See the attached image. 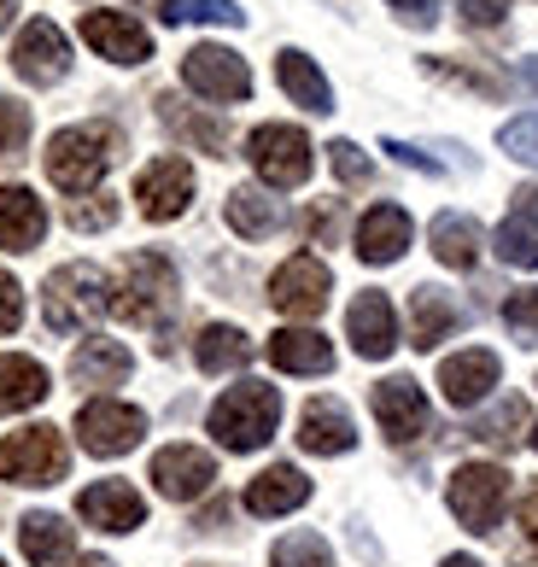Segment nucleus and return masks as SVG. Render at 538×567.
Here are the masks:
<instances>
[{
  "mask_svg": "<svg viewBox=\"0 0 538 567\" xmlns=\"http://www.w3.org/2000/svg\"><path fill=\"white\" fill-rule=\"evenodd\" d=\"M106 310L117 322H135V328H153L158 317L176 310V264L164 251H135L123 258L117 281L106 292Z\"/></svg>",
  "mask_w": 538,
  "mask_h": 567,
  "instance_id": "nucleus-1",
  "label": "nucleus"
},
{
  "mask_svg": "<svg viewBox=\"0 0 538 567\" xmlns=\"http://www.w3.org/2000/svg\"><path fill=\"white\" fill-rule=\"evenodd\" d=\"M205 427L217 433L223 451H240V456L258 451V445H269V439H276V427H281V392L263 386V381H240V386H229V392L211 404Z\"/></svg>",
  "mask_w": 538,
  "mask_h": 567,
  "instance_id": "nucleus-2",
  "label": "nucleus"
},
{
  "mask_svg": "<svg viewBox=\"0 0 538 567\" xmlns=\"http://www.w3.org/2000/svg\"><path fill=\"white\" fill-rule=\"evenodd\" d=\"M123 153V135L112 123H71V130H59L48 141V176L65 187V194H89L100 187V176L117 164Z\"/></svg>",
  "mask_w": 538,
  "mask_h": 567,
  "instance_id": "nucleus-3",
  "label": "nucleus"
},
{
  "mask_svg": "<svg viewBox=\"0 0 538 567\" xmlns=\"http://www.w3.org/2000/svg\"><path fill=\"white\" fill-rule=\"evenodd\" d=\"M106 276L94 264H65L53 269L48 287H41V317H48L53 333H82L106 317Z\"/></svg>",
  "mask_w": 538,
  "mask_h": 567,
  "instance_id": "nucleus-4",
  "label": "nucleus"
},
{
  "mask_svg": "<svg viewBox=\"0 0 538 567\" xmlns=\"http://www.w3.org/2000/svg\"><path fill=\"white\" fill-rule=\"evenodd\" d=\"M71 474V451H65V433L35 422V427H18L7 433V445H0V480H12V486H59V480Z\"/></svg>",
  "mask_w": 538,
  "mask_h": 567,
  "instance_id": "nucleus-5",
  "label": "nucleus"
},
{
  "mask_svg": "<svg viewBox=\"0 0 538 567\" xmlns=\"http://www.w3.org/2000/svg\"><path fill=\"white\" fill-rule=\"evenodd\" d=\"M445 503L468 533H498V520L509 509V474L498 462H463L445 486Z\"/></svg>",
  "mask_w": 538,
  "mask_h": 567,
  "instance_id": "nucleus-6",
  "label": "nucleus"
},
{
  "mask_svg": "<svg viewBox=\"0 0 538 567\" xmlns=\"http://www.w3.org/2000/svg\"><path fill=\"white\" fill-rule=\"evenodd\" d=\"M246 158H252V171L269 187H299L310 176V141L293 123H258V130L246 135Z\"/></svg>",
  "mask_w": 538,
  "mask_h": 567,
  "instance_id": "nucleus-7",
  "label": "nucleus"
},
{
  "mask_svg": "<svg viewBox=\"0 0 538 567\" xmlns=\"http://www.w3.org/2000/svg\"><path fill=\"white\" fill-rule=\"evenodd\" d=\"M182 82H188L194 94L217 100V106H235V100L252 94V71H246V59L235 48H217V41H199V48L182 53Z\"/></svg>",
  "mask_w": 538,
  "mask_h": 567,
  "instance_id": "nucleus-8",
  "label": "nucleus"
},
{
  "mask_svg": "<svg viewBox=\"0 0 538 567\" xmlns=\"http://www.w3.org/2000/svg\"><path fill=\"white\" fill-rule=\"evenodd\" d=\"M147 433V415L135 404H117V398H89L76 410V439L89 456H130Z\"/></svg>",
  "mask_w": 538,
  "mask_h": 567,
  "instance_id": "nucleus-9",
  "label": "nucleus"
},
{
  "mask_svg": "<svg viewBox=\"0 0 538 567\" xmlns=\"http://www.w3.org/2000/svg\"><path fill=\"white\" fill-rule=\"evenodd\" d=\"M328 292H334V276H328L322 258H310V251H299V258H287L276 276H269V305L281 310V317H322L328 310Z\"/></svg>",
  "mask_w": 538,
  "mask_h": 567,
  "instance_id": "nucleus-10",
  "label": "nucleus"
},
{
  "mask_svg": "<svg viewBox=\"0 0 538 567\" xmlns=\"http://www.w3.org/2000/svg\"><path fill=\"white\" fill-rule=\"evenodd\" d=\"M135 205H141V217H147V223H176L194 205V171H188V158H176V153L153 158L147 171L135 176Z\"/></svg>",
  "mask_w": 538,
  "mask_h": 567,
  "instance_id": "nucleus-11",
  "label": "nucleus"
},
{
  "mask_svg": "<svg viewBox=\"0 0 538 567\" xmlns=\"http://www.w3.org/2000/svg\"><path fill=\"white\" fill-rule=\"evenodd\" d=\"M12 71L30 82V89H53V82H65L71 71V41L59 24H48V18H30L24 35L12 41Z\"/></svg>",
  "mask_w": 538,
  "mask_h": 567,
  "instance_id": "nucleus-12",
  "label": "nucleus"
},
{
  "mask_svg": "<svg viewBox=\"0 0 538 567\" xmlns=\"http://www.w3.org/2000/svg\"><path fill=\"white\" fill-rule=\"evenodd\" d=\"M76 515L89 520V527H100V533L147 527V503H141V492L130 486V480H94V486H82L76 492Z\"/></svg>",
  "mask_w": 538,
  "mask_h": 567,
  "instance_id": "nucleus-13",
  "label": "nucleus"
},
{
  "mask_svg": "<svg viewBox=\"0 0 538 567\" xmlns=\"http://www.w3.org/2000/svg\"><path fill=\"white\" fill-rule=\"evenodd\" d=\"M147 480H153V486L170 497V503H188V497H205V492H211L217 462H211V451H199V445H164V451L153 456Z\"/></svg>",
  "mask_w": 538,
  "mask_h": 567,
  "instance_id": "nucleus-14",
  "label": "nucleus"
},
{
  "mask_svg": "<svg viewBox=\"0 0 538 567\" xmlns=\"http://www.w3.org/2000/svg\"><path fill=\"white\" fill-rule=\"evenodd\" d=\"M82 41L112 65H147L153 59V35L130 12H82Z\"/></svg>",
  "mask_w": 538,
  "mask_h": 567,
  "instance_id": "nucleus-15",
  "label": "nucleus"
},
{
  "mask_svg": "<svg viewBox=\"0 0 538 567\" xmlns=\"http://www.w3.org/2000/svg\"><path fill=\"white\" fill-rule=\"evenodd\" d=\"M369 404H375V422H381V433L392 439V445H410V439L427 433V398L410 374L381 381L375 392H369Z\"/></svg>",
  "mask_w": 538,
  "mask_h": 567,
  "instance_id": "nucleus-16",
  "label": "nucleus"
},
{
  "mask_svg": "<svg viewBox=\"0 0 538 567\" xmlns=\"http://www.w3.org/2000/svg\"><path fill=\"white\" fill-rule=\"evenodd\" d=\"M345 340L358 346V357H369V363H381V357H392V346H399V317H392V299L386 292H358L345 310Z\"/></svg>",
  "mask_w": 538,
  "mask_h": 567,
  "instance_id": "nucleus-17",
  "label": "nucleus"
},
{
  "mask_svg": "<svg viewBox=\"0 0 538 567\" xmlns=\"http://www.w3.org/2000/svg\"><path fill=\"white\" fill-rule=\"evenodd\" d=\"M498 374H504L498 351L474 346V351H457V357H445V363H439V392H445V404L468 410V404H480V398L498 386Z\"/></svg>",
  "mask_w": 538,
  "mask_h": 567,
  "instance_id": "nucleus-18",
  "label": "nucleus"
},
{
  "mask_svg": "<svg viewBox=\"0 0 538 567\" xmlns=\"http://www.w3.org/2000/svg\"><path fill=\"white\" fill-rule=\"evenodd\" d=\"M299 445L310 456H345L358 445V427H351V410L340 398H310L299 410Z\"/></svg>",
  "mask_w": 538,
  "mask_h": 567,
  "instance_id": "nucleus-19",
  "label": "nucleus"
},
{
  "mask_svg": "<svg viewBox=\"0 0 538 567\" xmlns=\"http://www.w3.org/2000/svg\"><path fill=\"white\" fill-rule=\"evenodd\" d=\"M410 251V212L404 205H375L358 223V258L363 264H399Z\"/></svg>",
  "mask_w": 538,
  "mask_h": 567,
  "instance_id": "nucleus-20",
  "label": "nucleus"
},
{
  "mask_svg": "<svg viewBox=\"0 0 538 567\" xmlns=\"http://www.w3.org/2000/svg\"><path fill=\"white\" fill-rule=\"evenodd\" d=\"M310 503V480L293 468V462H276V468H263L252 486H246V509L252 515H293V509H304Z\"/></svg>",
  "mask_w": 538,
  "mask_h": 567,
  "instance_id": "nucleus-21",
  "label": "nucleus"
},
{
  "mask_svg": "<svg viewBox=\"0 0 538 567\" xmlns=\"http://www.w3.org/2000/svg\"><path fill=\"white\" fill-rule=\"evenodd\" d=\"M48 235V212L30 187H0V251H35Z\"/></svg>",
  "mask_w": 538,
  "mask_h": 567,
  "instance_id": "nucleus-22",
  "label": "nucleus"
},
{
  "mask_svg": "<svg viewBox=\"0 0 538 567\" xmlns=\"http://www.w3.org/2000/svg\"><path fill=\"white\" fill-rule=\"evenodd\" d=\"M457 322H463V310L445 287H416V299H410V346L433 351L439 340L457 333Z\"/></svg>",
  "mask_w": 538,
  "mask_h": 567,
  "instance_id": "nucleus-23",
  "label": "nucleus"
},
{
  "mask_svg": "<svg viewBox=\"0 0 538 567\" xmlns=\"http://www.w3.org/2000/svg\"><path fill=\"white\" fill-rule=\"evenodd\" d=\"M276 82H281V94L293 100V106H304V112H334V89H328V76L317 71V59H310V53L281 48Z\"/></svg>",
  "mask_w": 538,
  "mask_h": 567,
  "instance_id": "nucleus-24",
  "label": "nucleus"
},
{
  "mask_svg": "<svg viewBox=\"0 0 538 567\" xmlns=\"http://www.w3.org/2000/svg\"><path fill=\"white\" fill-rule=\"evenodd\" d=\"M269 363L281 374H328L334 369V346H328L317 328H281L276 340H269Z\"/></svg>",
  "mask_w": 538,
  "mask_h": 567,
  "instance_id": "nucleus-25",
  "label": "nucleus"
},
{
  "mask_svg": "<svg viewBox=\"0 0 538 567\" xmlns=\"http://www.w3.org/2000/svg\"><path fill=\"white\" fill-rule=\"evenodd\" d=\"M18 544H24V556L35 567H53V561H71L76 550V533L65 527V515H48V509H30L18 520Z\"/></svg>",
  "mask_w": 538,
  "mask_h": 567,
  "instance_id": "nucleus-26",
  "label": "nucleus"
},
{
  "mask_svg": "<svg viewBox=\"0 0 538 567\" xmlns=\"http://www.w3.org/2000/svg\"><path fill=\"white\" fill-rule=\"evenodd\" d=\"M130 351H123L117 340H100V333H94V340H82L76 346V357H71V381L76 386H123V381H130Z\"/></svg>",
  "mask_w": 538,
  "mask_h": 567,
  "instance_id": "nucleus-27",
  "label": "nucleus"
},
{
  "mask_svg": "<svg viewBox=\"0 0 538 567\" xmlns=\"http://www.w3.org/2000/svg\"><path fill=\"white\" fill-rule=\"evenodd\" d=\"M41 398H48V369L35 357H18V351L0 357V415L35 410Z\"/></svg>",
  "mask_w": 538,
  "mask_h": 567,
  "instance_id": "nucleus-28",
  "label": "nucleus"
},
{
  "mask_svg": "<svg viewBox=\"0 0 538 567\" xmlns=\"http://www.w3.org/2000/svg\"><path fill=\"white\" fill-rule=\"evenodd\" d=\"M427 240H433V258L445 269H474V258H480V223L463 212H439L427 228Z\"/></svg>",
  "mask_w": 538,
  "mask_h": 567,
  "instance_id": "nucleus-29",
  "label": "nucleus"
},
{
  "mask_svg": "<svg viewBox=\"0 0 538 567\" xmlns=\"http://www.w3.org/2000/svg\"><path fill=\"white\" fill-rule=\"evenodd\" d=\"M194 363L205 374L246 369V363H252V340H246L235 322H211V328H199V340H194Z\"/></svg>",
  "mask_w": 538,
  "mask_h": 567,
  "instance_id": "nucleus-30",
  "label": "nucleus"
},
{
  "mask_svg": "<svg viewBox=\"0 0 538 567\" xmlns=\"http://www.w3.org/2000/svg\"><path fill=\"white\" fill-rule=\"evenodd\" d=\"M223 217H229V228L240 240H269L281 228V205L269 194H258V187H235L229 205H223Z\"/></svg>",
  "mask_w": 538,
  "mask_h": 567,
  "instance_id": "nucleus-31",
  "label": "nucleus"
},
{
  "mask_svg": "<svg viewBox=\"0 0 538 567\" xmlns=\"http://www.w3.org/2000/svg\"><path fill=\"white\" fill-rule=\"evenodd\" d=\"M158 117H164V130H170L176 141H194L199 153H211V158L229 153V130H223L217 117H199V112L182 106V100H170V94L158 100Z\"/></svg>",
  "mask_w": 538,
  "mask_h": 567,
  "instance_id": "nucleus-32",
  "label": "nucleus"
},
{
  "mask_svg": "<svg viewBox=\"0 0 538 567\" xmlns=\"http://www.w3.org/2000/svg\"><path fill=\"white\" fill-rule=\"evenodd\" d=\"M492 246H498V258L509 269H538V223L527 212H515L498 223V235H492Z\"/></svg>",
  "mask_w": 538,
  "mask_h": 567,
  "instance_id": "nucleus-33",
  "label": "nucleus"
},
{
  "mask_svg": "<svg viewBox=\"0 0 538 567\" xmlns=\"http://www.w3.org/2000/svg\"><path fill=\"white\" fill-rule=\"evenodd\" d=\"M468 433L480 439V445H515L521 433H532V427H527V398H504V404L492 410V415H480Z\"/></svg>",
  "mask_w": 538,
  "mask_h": 567,
  "instance_id": "nucleus-34",
  "label": "nucleus"
},
{
  "mask_svg": "<svg viewBox=\"0 0 538 567\" xmlns=\"http://www.w3.org/2000/svg\"><path fill=\"white\" fill-rule=\"evenodd\" d=\"M269 567H334V550H328L322 533L299 527V533H287L276 550H269Z\"/></svg>",
  "mask_w": 538,
  "mask_h": 567,
  "instance_id": "nucleus-35",
  "label": "nucleus"
},
{
  "mask_svg": "<svg viewBox=\"0 0 538 567\" xmlns=\"http://www.w3.org/2000/svg\"><path fill=\"white\" fill-rule=\"evenodd\" d=\"M422 71H427V76H439V82H457V89H468V94L504 100V76H498V71H480V65H457V59H422Z\"/></svg>",
  "mask_w": 538,
  "mask_h": 567,
  "instance_id": "nucleus-36",
  "label": "nucleus"
},
{
  "mask_svg": "<svg viewBox=\"0 0 538 567\" xmlns=\"http://www.w3.org/2000/svg\"><path fill=\"white\" fill-rule=\"evenodd\" d=\"M504 322L521 346H538V287H521L504 299Z\"/></svg>",
  "mask_w": 538,
  "mask_h": 567,
  "instance_id": "nucleus-37",
  "label": "nucleus"
},
{
  "mask_svg": "<svg viewBox=\"0 0 538 567\" xmlns=\"http://www.w3.org/2000/svg\"><path fill=\"white\" fill-rule=\"evenodd\" d=\"M498 146H504L515 164H532V171H538V112L504 123V130H498Z\"/></svg>",
  "mask_w": 538,
  "mask_h": 567,
  "instance_id": "nucleus-38",
  "label": "nucleus"
},
{
  "mask_svg": "<svg viewBox=\"0 0 538 567\" xmlns=\"http://www.w3.org/2000/svg\"><path fill=\"white\" fill-rule=\"evenodd\" d=\"M30 141V106H18V100L0 94V158H18Z\"/></svg>",
  "mask_w": 538,
  "mask_h": 567,
  "instance_id": "nucleus-39",
  "label": "nucleus"
},
{
  "mask_svg": "<svg viewBox=\"0 0 538 567\" xmlns=\"http://www.w3.org/2000/svg\"><path fill=\"white\" fill-rule=\"evenodd\" d=\"M328 164H334V176H340L345 187H363L369 176H375V164L363 158L358 141H334V146H328Z\"/></svg>",
  "mask_w": 538,
  "mask_h": 567,
  "instance_id": "nucleus-40",
  "label": "nucleus"
},
{
  "mask_svg": "<svg viewBox=\"0 0 538 567\" xmlns=\"http://www.w3.org/2000/svg\"><path fill=\"white\" fill-rule=\"evenodd\" d=\"M182 18H194V24H223V30H240L246 12L235 0H182Z\"/></svg>",
  "mask_w": 538,
  "mask_h": 567,
  "instance_id": "nucleus-41",
  "label": "nucleus"
},
{
  "mask_svg": "<svg viewBox=\"0 0 538 567\" xmlns=\"http://www.w3.org/2000/svg\"><path fill=\"white\" fill-rule=\"evenodd\" d=\"M112 223H117V199L112 194H94V199L71 205V228H82V235H89V228H112Z\"/></svg>",
  "mask_w": 538,
  "mask_h": 567,
  "instance_id": "nucleus-42",
  "label": "nucleus"
},
{
  "mask_svg": "<svg viewBox=\"0 0 538 567\" xmlns=\"http://www.w3.org/2000/svg\"><path fill=\"white\" fill-rule=\"evenodd\" d=\"M18 322H24V287L0 269V333H18Z\"/></svg>",
  "mask_w": 538,
  "mask_h": 567,
  "instance_id": "nucleus-43",
  "label": "nucleus"
},
{
  "mask_svg": "<svg viewBox=\"0 0 538 567\" xmlns=\"http://www.w3.org/2000/svg\"><path fill=\"white\" fill-rule=\"evenodd\" d=\"M457 12H463V24H474V30H486V24H504L509 0H457Z\"/></svg>",
  "mask_w": 538,
  "mask_h": 567,
  "instance_id": "nucleus-44",
  "label": "nucleus"
},
{
  "mask_svg": "<svg viewBox=\"0 0 538 567\" xmlns=\"http://www.w3.org/2000/svg\"><path fill=\"white\" fill-rule=\"evenodd\" d=\"M392 12L404 18V24H416V30H427L433 18H439V0H386Z\"/></svg>",
  "mask_w": 538,
  "mask_h": 567,
  "instance_id": "nucleus-45",
  "label": "nucleus"
},
{
  "mask_svg": "<svg viewBox=\"0 0 538 567\" xmlns=\"http://www.w3.org/2000/svg\"><path fill=\"white\" fill-rule=\"evenodd\" d=\"M386 153L404 164V171H422V176H439V164H433L422 146H410V141H386Z\"/></svg>",
  "mask_w": 538,
  "mask_h": 567,
  "instance_id": "nucleus-46",
  "label": "nucleus"
},
{
  "mask_svg": "<svg viewBox=\"0 0 538 567\" xmlns=\"http://www.w3.org/2000/svg\"><path fill=\"white\" fill-rule=\"evenodd\" d=\"M521 533H527V544L538 550V486L521 497Z\"/></svg>",
  "mask_w": 538,
  "mask_h": 567,
  "instance_id": "nucleus-47",
  "label": "nucleus"
},
{
  "mask_svg": "<svg viewBox=\"0 0 538 567\" xmlns=\"http://www.w3.org/2000/svg\"><path fill=\"white\" fill-rule=\"evenodd\" d=\"M515 76H521L527 94H538V59H521V65H515Z\"/></svg>",
  "mask_w": 538,
  "mask_h": 567,
  "instance_id": "nucleus-48",
  "label": "nucleus"
},
{
  "mask_svg": "<svg viewBox=\"0 0 538 567\" xmlns=\"http://www.w3.org/2000/svg\"><path fill=\"white\" fill-rule=\"evenodd\" d=\"M310 235H317V240L334 235V212H310Z\"/></svg>",
  "mask_w": 538,
  "mask_h": 567,
  "instance_id": "nucleus-49",
  "label": "nucleus"
},
{
  "mask_svg": "<svg viewBox=\"0 0 538 567\" xmlns=\"http://www.w3.org/2000/svg\"><path fill=\"white\" fill-rule=\"evenodd\" d=\"M515 212H527V217H538V187H521V194H515Z\"/></svg>",
  "mask_w": 538,
  "mask_h": 567,
  "instance_id": "nucleus-50",
  "label": "nucleus"
},
{
  "mask_svg": "<svg viewBox=\"0 0 538 567\" xmlns=\"http://www.w3.org/2000/svg\"><path fill=\"white\" fill-rule=\"evenodd\" d=\"M439 567H486V561H474V556H445Z\"/></svg>",
  "mask_w": 538,
  "mask_h": 567,
  "instance_id": "nucleus-51",
  "label": "nucleus"
},
{
  "mask_svg": "<svg viewBox=\"0 0 538 567\" xmlns=\"http://www.w3.org/2000/svg\"><path fill=\"white\" fill-rule=\"evenodd\" d=\"M12 12H18V0H0V30L12 24Z\"/></svg>",
  "mask_w": 538,
  "mask_h": 567,
  "instance_id": "nucleus-52",
  "label": "nucleus"
},
{
  "mask_svg": "<svg viewBox=\"0 0 538 567\" xmlns=\"http://www.w3.org/2000/svg\"><path fill=\"white\" fill-rule=\"evenodd\" d=\"M76 567H112V561H106V556H82Z\"/></svg>",
  "mask_w": 538,
  "mask_h": 567,
  "instance_id": "nucleus-53",
  "label": "nucleus"
},
{
  "mask_svg": "<svg viewBox=\"0 0 538 567\" xmlns=\"http://www.w3.org/2000/svg\"><path fill=\"white\" fill-rule=\"evenodd\" d=\"M532 451H538V427H532Z\"/></svg>",
  "mask_w": 538,
  "mask_h": 567,
  "instance_id": "nucleus-54",
  "label": "nucleus"
},
{
  "mask_svg": "<svg viewBox=\"0 0 538 567\" xmlns=\"http://www.w3.org/2000/svg\"><path fill=\"white\" fill-rule=\"evenodd\" d=\"M0 567H7V561H0Z\"/></svg>",
  "mask_w": 538,
  "mask_h": 567,
  "instance_id": "nucleus-55",
  "label": "nucleus"
}]
</instances>
